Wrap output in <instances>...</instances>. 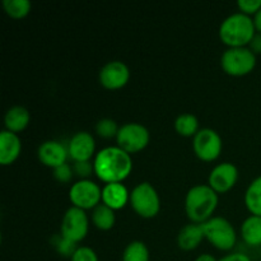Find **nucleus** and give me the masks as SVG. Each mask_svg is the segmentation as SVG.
<instances>
[{
	"mask_svg": "<svg viewBox=\"0 0 261 261\" xmlns=\"http://www.w3.org/2000/svg\"><path fill=\"white\" fill-rule=\"evenodd\" d=\"M93 166L94 175L105 184L122 182L133 171L132 154L117 145L106 147L94 155Z\"/></svg>",
	"mask_w": 261,
	"mask_h": 261,
	"instance_id": "f257e3e1",
	"label": "nucleus"
},
{
	"mask_svg": "<svg viewBox=\"0 0 261 261\" xmlns=\"http://www.w3.org/2000/svg\"><path fill=\"white\" fill-rule=\"evenodd\" d=\"M218 203V194L211 186L195 185L186 194L185 212L193 223L203 224L213 218Z\"/></svg>",
	"mask_w": 261,
	"mask_h": 261,
	"instance_id": "f03ea898",
	"label": "nucleus"
},
{
	"mask_svg": "<svg viewBox=\"0 0 261 261\" xmlns=\"http://www.w3.org/2000/svg\"><path fill=\"white\" fill-rule=\"evenodd\" d=\"M256 35L254 19L244 13H233L222 22L219 38L224 45L231 47H247Z\"/></svg>",
	"mask_w": 261,
	"mask_h": 261,
	"instance_id": "7ed1b4c3",
	"label": "nucleus"
},
{
	"mask_svg": "<svg viewBox=\"0 0 261 261\" xmlns=\"http://www.w3.org/2000/svg\"><path fill=\"white\" fill-rule=\"evenodd\" d=\"M204 236L219 251H231L237 241L236 229L223 217H213L201 224Z\"/></svg>",
	"mask_w": 261,
	"mask_h": 261,
	"instance_id": "20e7f679",
	"label": "nucleus"
},
{
	"mask_svg": "<svg viewBox=\"0 0 261 261\" xmlns=\"http://www.w3.org/2000/svg\"><path fill=\"white\" fill-rule=\"evenodd\" d=\"M130 205L139 217L154 218L161 211V199L149 182H140L130 193Z\"/></svg>",
	"mask_w": 261,
	"mask_h": 261,
	"instance_id": "39448f33",
	"label": "nucleus"
},
{
	"mask_svg": "<svg viewBox=\"0 0 261 261\" xmlns=\"http://www.w3.org/2000/svg\"><path fill=\"white\" fill-rule=\"evenodd\" d=\"M221 66L231 76H244L256 66V55L249 47L227 48L221 58Z\"/></svg>",
	"mask_w": 261,
	"mask_h": 261,
	"instance_id": "423d86ee",
	"label": "nucleus"
},
{
	"mask_svg": "<svg viewBox=\"0 0 261 261\" xmlns=\"http://www.w3.org/2000/svg\"><path fill=\"white\" fill-rule=\"evenodd\" d=\"M150 135L145 126L138 122H127L120 126L116 135L117 147L121 148L129 154L145 149L149 144Z\"/></svg>",
	"mask_w": 261,
	"mask_h": 261,
	"instance_id": "0eeeda50",
	"label": "nucleus"
},
{
	"mask_svg": "<svg viewBox=\"0 0 261 261\" xmlns=\"http://www.w3.org/2000/svg\"><path fill=\"white\" fill-rule=\"evenodd\" d=\"M89 231V218L86 211L70 206L61 219V236L74 244H79Z\"/></svg>",
	"mask_w": 261,
	"mask_h": 261,
	"instance_id": "6e6552de",
	"label": "nucleus"
},
{
	"mask_svg": "<svg viewBox=\"0 0 261 261\" xmlns=\"http://www.w3.org/2000/svg\"><path fill=\"white\" fill-rule=\"evenodd\" d=\"M69 199L75 208L94 209L102 201V189L92 180H79L71 185Z\"/></svg>",
	"mask_w": 261,
	"mask_h": 261,
	"instance_id": "1a4fd4ad",
	"label": "nucleus"
},
{
	"mask_svg": "<svg viewBox=\"0 0 261 261\" xmlns=\"http://www.w3.org/2000/svg\"><path fill=\"white\" fill-rule=\"evenodd\" d=\"M223 143L222 138L216 130L209 129H200L198 134L194 137L193 140V149L194 153L199 160L204 162H213L221 155Z\"/></svg>",
	"mask_w": 261,
	"mask_h": 261,
	"instance_id": "9d476101",
	"label": "nucleus"
},
{
	"mask_svg": "<svg viewBox=\"0 0 261 261\" xmlns=\"http://www.w3.org/2000/svg\"><path fill=\"white\" fill-rule=\"evenodd\" d=\"M98 79L103 88L116 91L126 86L130 79V70L122 61L112 60L102 66Z\"/></svg>",
	"mask_w": 261,
	"mask_h": 261,
	"instance_id": "9b49d317",
	"label": "nucleus"
},
{
	"mask_svg": "<svg viewBox=\"0 0 261 261\" xmlns=\"http://www.w3.org/2000/svg\"><path fill=\"white\" fill-rule=\"evenodd\" d=\"M239 180V170L231 162H224L217 165L211 171L208 178V185L217 194L228 193Z\"/></svg>",
	"mask_w": 261,
	"mask_h": 261,
	"instance_id": "f8f14e48",
	"label": "nucleus"
},
{
	"mask_svg": "<svg viewBox=\"0 0 261 261\" xmlns=\"http://www.w3.org/2000/svg\"><path fill=\"white\" fill-rule=\"evenodd\" d=\"M37 157L43 166L55 170L65 165L68 161V145H64L58 140H46L38 147Z\"/></svg>",
	"mask_w": 261,
	"mask_h": 261,
	"instance_id": "ddd939ff",
	"label": "nucleus"
},
{
	"mask_svg": "<svg viewBox=\"0 0 261 261\" xmlns=\"http://www.w3.org/2000/svg\"><path fill=\"white\" fill-rule=\"evenodd\" d=\"M96 150V142L88 132H78L70 138L68 143L69 158L74 162L91 161Z\"/></svg>",
	"mask_w": 261,
	"mask_h": 261,
	"instance_id": "4468645a",
	"label": "nucleus"
},
{
	"mask_svg": "<svg viewBox=\"0 0 261 261\" xmlns=\"http://www.w3.org/2000/svg\"><path fill=\"white\" fill-rule=\"evenodd\" d=\"M22 142L18 134L8 130L0 133V163L3 166H9L14 163L20 155Z\"/></svg>",
	"mask_w": 261,
	"mask_h": 261,
	"instance_id": "2eb2a0df",
	"label": "nucleus"
},
{
	"mask_svg": "<svg viewBox=\"0 0 261 261\" xmlns=\"http://www.w3.org/2000/svg\"><path fill=\"white\" fill-rule=\"evenodd\" d=\"M130 203V193L122 182L106 184L102 188V204L112 211H120Z\"/></svg>",
	"mask_w": 261,
	"mask_h": 261,
	"instance_id": "dca6fc26",
	"label": "nucleus"
},
{
	"mask_svg": "<svg viewBox=\"0 0 261 261\" xmlns=\"http://www.w3.org/2000/svg\"><path fill=\"white\" fill-rule=\"evenodd\" d=\"M204 239L205 236H204L201 224L191 223L182 227L181 231L178 232L177 245L182 251H193L200 246Z\"/></svg>",
	"mask_w": 261,
	"mask_h": 261,
	"instance_id": "f3484780",
	"label": "nucleus"
},
{
	"mask_svg": "<svg viewBox=\"0 0 261 261\" xmlns=\"http://www.w3.org/2000/svg\"><path fill=\"white\" fill-rule=\"evenodd\" d=\"M31 121V115L25 107L23 106H13L5 114L4 124L8 132H12L18 134L23 132L28 126Z\"/></svg>",
	"mask_w": 261,
	"mask_h": 261,
	"instance_id": "a211bd4d",
	"label": "nucleus"
},
{
	"mask_svg": "<svg viewBox=\"0 0 261 261\" xmlns=\"http://www.w3.org/2000/svg\"><path fill=\"white\" fill-rule=\"evenodd\" d=\"M241 236L245 244L251 247H261V217L250 216L241 224Z\"/></svg>",
	"mask_w": 261,
	"mask_h": 261,
	"instance_id": "6ab92c4d",
	"label": "nucleus"
},
{
	"mask_svg": "<svg viewBox=\"0 0 261 261\" xmlns=\"http://www.w3.org/2000/svg\"><path fill=\"white\" fill-rule=\"evenodd\" d=\"M115 222H116L115 211L105 204L101 203L92 212V223L99 231H110L115 226Z\"/></svg>",
	"mask_w": 261,
	"mask_h": 261,
	"instance_id": "aec40b11",
	"label": "nucleus"
},
{
	"mask_svg": "<svg viewBox=\"0 0 261 261\" xmlns=\"http://www.w3.org/2000/svg\"><path fill=\"white\" fill-rule=\"evenodd\" d=\"M245 204L252 216L261 217V176L251 181L245 193Z\"/></svg>",
	"mask_w": 261,
	"mask_h": 261,
	"instance_id": "412c9836",
	"label": "nucleus"
},
{
	"mask_svg": "<svg viewBox=\"0 0 261 261\" xmlns=\"http://www.w3.org/2000/svg\"><path fill=\"white\" fill-rule=\"evenodd\" d=\"M175 130L181 137H195L199 132V120L193 114H182L176 119Z\"/></svg>",
	"mask_w": 261,
	"mask_h": 261,
	"instance_id": "4be33fe9",
	"label": "nucleus"
},
{
	"mask_svg": "<svg viewBox=\"0 0 261 261\" xmlns=\"http://www.w3.org/2000/svg\"><path fill=\"white\" fill-rule=\"evenodd\" d=\"M121 261H149V250L142 241H133L122 252Z\"/></svg>",
	"mask_w": 261,
	"mask_h": 261,
	"instance_id": "5701e85b",
	"label": "nucleus"
},
{
	"mask_svg": "<svg viewBox=\"0 0 261 261\" xmlns=\"http://www.w3.org/2000/svg\"><path fill=\"white\" fill-rule=\"evenodd\" d=\"M5 13L13 19H22L27 17L31 12V4L28 0H4L3 2Z\"/></svg>",
	"mask_w": 261,
	"mask_h": 261,
	"instance_id": "b1692460",
	"label": "nucleus"
},
{
	"mask_svg": "<svg viewBox=\"0 0 261 261\" xmlns=\"http://www.w3.org/2000/svg\"><path fill=\"white\" fill-rule=\"evenodd\" d=\"M120 127L117 126L116 121L112 119H102L96 124V133L103 139H111L116 138Z\"/></svg>",
	"mask_w": 261,
	"mask_h": 261,
	"instance_id": "393cba45",
	"label": "nucleus"
},
{
	"mask_svg": "<svg viewBox=\"0 0 261 261\" xmlns=\"http://www.w3.org/2000/svg\"><path fill=\"white\" fill-rule=\"evenodd\" d=\"M54 246H55L56 251H58L59 254L63 255V256L65 257L73 256V254L76 251V249H78L76 244L69 241V240H66L65 237H63L61 234L60 236H56L55 239H54Z\"/></svg>",
	"mask_w": 261,
	"mask_h": 261,
	"instance_id": "a878e982",
	"label": "nucleus"
},
{
	"mask_svg": "<svg viewBox=\"0 0 261 261\" xmlns=\"http://www.w3.org/2000/svg\"><path fill=\"white\" fill-rule=\"evenodd\" d=\"M70 261H98V256L91 247L79 246L70 257Z\"/></svg>",
	"mask_w": 261,
	"mask_h": 261,
	"instance_id": "bb28decb",
	"label": "nucleus"
},
{
	"mask_svg": "<svg viewBox=\"0 0 261 261\" xmlns=\"http://www.w3.org/2000/svg\"><path fill=\"white\" fill-rule=\"evenodd\" d=\"M73 167L70 165H68V163H65V165L60 166V167L54 170V177L60 184H68L73 178Z\"/></svg>",
	"mask_w": 261,
	"mask_h": 261,
	"instance_id": "cd10ccee",
	"label": "nucleus"
},
{
	"mask_svg": "<svg viewBox=\"0 0 261 261\" xmlns=\"http://www.w3.org/2000/svg\"><path fill=\"white\" fill-rule=\"evenodd\" d=\"M237 7L244 14L255 15L261 9V0H239Z\"/></svg>",
	"mask_w": 261,
	"mask_h": 261,
	"instance_id": "c85d7f7f",
	"label": "nucleus"
},
{
	"mask_svg": "<svg viewBox=\"0 0 261 261\" xmlns=\"http://www.w3.org/2000/svg\"><path fill=\"white\" fill-rule=\"evenodd\" d=\"M74 173L82 177V180H88L87 177L94 173V166L93 162L91 161H86V162H74L73 166Z\"/></svg>",
	"mask_w": 261,
	"mask_h": 261,
	"instance_id": "c756f323",
	"label": "nucleus"
},
{
	"mask_svg": "<svg viewBox=\"0 0 261 261\" xmlns=\"http://www.w3.org/2000/svg\"><path fill=\"white\" fill-rule=\"evenodd\" d=\"M218 261H251V259H250L249 255L244 254V252H231Z\"/></svg>",
	"mask_w": 261,
	"mask_h": 261,
	"instance_id": "7c9ffc66",
	"label": "nucleus"
},
{
	"mask_svg": "<svg viewBox=\"0 0 261 261\" xmlns=\"http://www.w3.org/2000/svg\"><path fill=\"white\" fill-rule=\"evenodd\" d=\"M249 48L252 51V53L255 54V55H257V54H261V33L256 32V35L254 36L252 41L250 42Z\"/></svg>",
	"mask_w": 261,
	"mask_h": 261,
	"instance_id": "2f4dec72",
	"label": "nucleus"
},
{
	"mask_svg": "<svg viewBox=\"0 0 261 261\" xmlns=\"http://www.w3.org/2000/svg\"><path fill=\"white\" fill-rule=\"evenodd\" d=\"M254 24H255V28H256V32L261 33V9L256 13V14H255Z\"/></svg>",
	"mask_w": 261,
	"mask_h": 261,
	"instance_id": "473e14b6",
	"label": "nucleus"
},
{
	"mask_svg": "<svg viewBox=\"0 0 261 261\" xmlns=\"http://www.w3.org/2000/svg\"><path fill=\"white\" fill-rule=\"evenodd\" d=\"M195 261H218V260H217L216 257L211 254H201L196 257Z\"/></svg>",
	"mask_w": 261,
	"mask_h": 261,
	"instance_id": "72a5a7b5",
	"label": "nucleus"
},
{
	"mask_svg": "<svg viewBox=\"0 0 261 261\" xmlns=\"http://www.w3.org/2000/svg\"><path fill=\"white\" fill-rule=\"evenodd\" d=\"M260 257H261V247H260Z\"/></svg>",
	"mask_w": 261,
	"mask_h": 261,
	"instance_id": "f704fd0d",
	"label": "nucleus"
}]
</instances>
